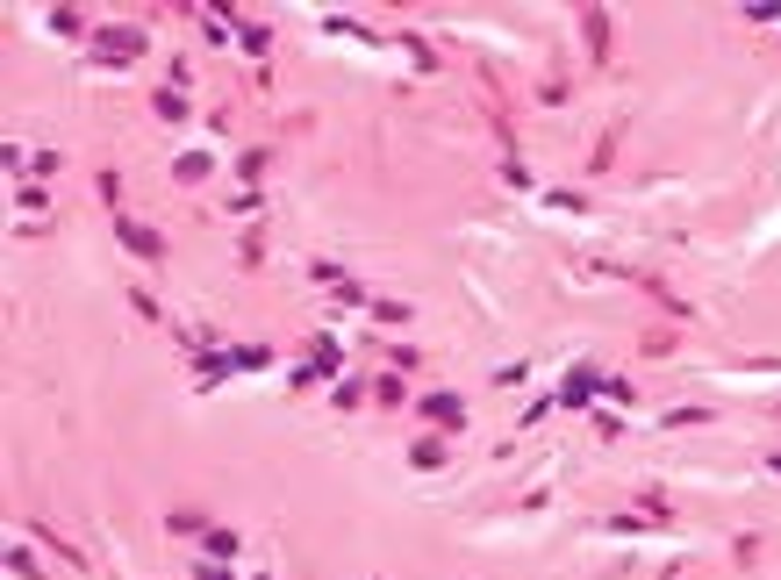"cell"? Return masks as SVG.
I'll list each match as a JSON object with an SVG mask.
<instances>
[{
	"instance_id": "cell-1",
	"label": "cell",
	"mask_w": 781,
	"mask_h": 580,
	"mask_svg": "<svg viewBox=\"0 0 781 580\" xmlns=\"http://www.w3.org/2000/svg\"><path fill=\"white\" fill-rule=\"evenodd\" d=\"M100 51H115V58H122V51H144V29H108Z\"/></svg>"
}]
</instances>
